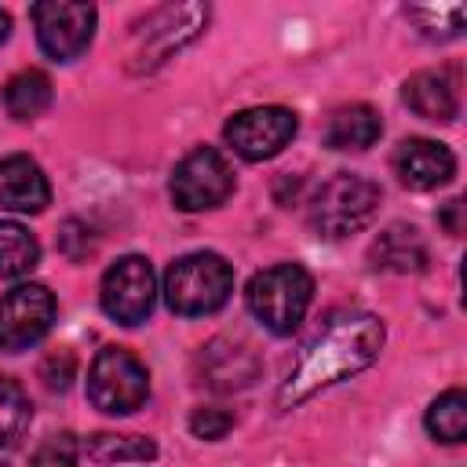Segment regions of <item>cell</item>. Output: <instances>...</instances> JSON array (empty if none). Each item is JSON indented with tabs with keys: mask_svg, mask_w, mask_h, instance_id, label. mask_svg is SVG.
<instances>
[{
	"mask_svg": "<svg viewBox=\"0 0 467 467\" xmlns=\"http://www.w3.org/2000/svg\"><path fill=\"white\" fill-rule=\"evenodd\" d=\"M387 328L376 314H336L317 328V336L303 347L296 365L288 368L285 383L277 387V409H296L317 390L350 379L376 365L383 350Z\"/></svg>",
	"mask_w": 467,
	"mask_h": 467,
	"instance_id": "1",
	"label": "cell"
},
{
	"mask_svg": "<svg viewBox=\"0 0 467 467\" xmlns=\"http://www.w3.org/2000/svg\"><path fill=\"white\" fill-rule=\"evenodd\" d=\"M234 266L219 252H190L164 270V303L179 317H204L226 306Z\"/></svg>",
	"mask_w": 467,
	"mask_h": 467,
	"instance_id": "2",
	"label": "cell"
},
{
	"mask_svg": "<svg viewBox=\"0 0 467 467\" xmlns=\"http://www.w3.org/2000/svg\"><path fill=\"white\" fill-rule=\"evenodd\" d=\"M208 26V7L204 4H164L139 18L131 26L128 40V69L131 73H150L164 66L175 51L193 44Z\"/></svg>",
	"mask_w": 467,
	"mask_h": 467,
	"instance_id": "3",
	"label": "cell"
},
{
	"mask_svg": "<svg viewBox=\"0 0 467 467\" xmlns=\"http://www.w3.org/2000/svg\"><path fill=\"white\" fill-rule=\"evenodd\" d=\"M244 299L263 328H270L274 336H292L310 310L314 277L299 263H274L248 281Z\"/></svg>",
	"mask_w": 467,
	"mask_h": 467,
	"instance_id": "4",
	"label": "cell"
},
{
	"mask_svg": "<svg viewBox=\"0 0 467 467\" xmlns=\"http://www.w3.org/2000/svg\"><path fill=\"white\" fill-rule=\"evenodd\" d=\"M379 212V186L358 171H336L310 197V226L325 241L361 234Z\"/></svg>",
	"mask_w": 467,
	"mask_h": 467,
	"instance_id": "5",
	"label": "cell"
},
{
	"mask_svg": "<svg viewBox=\"0 0 467 467\" xmlns=\"http://www.w3.org/2000/svg\"><path fill=\"white\" fill-rule=\"evenodd\" d=\"M150 398L146 365L124 347H102L88 368V401L106 416H128Z\"/></svg>",
	"mask_w": 467,
	"mask_h": 467,
	"instance_id": "6",
	"label": "cell"
},
{
	"mask_svg": "<svg viewBox=\"0 0 467 467\" xmlns=\"http://www.w3.org/2000/svg\"><path fill=\"white\" fill-rule=\"evenodd\" d=\"M299 131V117L288 106H252L226 120L223 139L241 161H270L277 157Z\"/></svg>",
	"mask_w": 467,
	"mask_h": 467,
	"instance_id": "7",
	"label": "cell"
},
{
	"mask_svg": "<svg viewBox=\"0 0 467 467\" xmlns=\"http://www.w3.org/2000/svg\"><path fill=\"white\" fill-rule=\"evenodd\" d=\"M171 201L182 212H208L219 208L230 193H234V168L226 164V157L212 146H197L193 153H186L175 171H171Z\"/></svg>",
	"mask_w": 467,
	"mask_h": 467,
	"instance_id": "8",
	"label": "cell"
},
{
	"mask_svg": "<svg viewBox=\"0 0 467 467\" xmlns=\"http://www.w3.org/2000/svg\"><path fill=\"white\" fill-rule=\"evenodd\" d=\"M99 303L117 325H142L157 303V274L146 255L117 259L99 285Z\"/></svg>",
	"mask_w": 467,
	"mask_h": 467,
	"instance_id": "9",
	"label": "cell"
},
{
	"mask_svg": "<svg viewBox=\"0 0 467 467\" xmlns=\"http://www.w3.org/2000/svg\"><path fill=\"white\" fill-rule=\"evenodd\" d=\"M29 18L36 26L40 51L55 62H73L88 51L95 36L99 11L91 4H69V0H40L29 7Z\"/></svg>",
	"mask_w": 467,
	"mask_h": 467,
	"instance_id": "10",
	"label": "cell"
},
{
	"mask_svg": "<svg viewBox=\"0 0 467 467\" xmlns=\"http://www.w3.org/2000/svg\"><path fill=\"white\" fill-rule=\"evenodd\" d=\"M55 314H58V303L47 285H36V281L15 285L0 299V350L18 354L36 347L51 332Z\"/></svg>",
	"mask_w": 467,
	"mask_h": 467,
	"instance_id": "11",
	"label": "cell"
},
{
	"mask_svg": "<svg viewBox=\"0 0 467 467\" xmlns=\"http://www.w3.org/2000/svg\"><path fill=\"white\" fill-rule=\"evenodd\" d=\"M394 175L405 190H438L445 186L452 175H456V157L445 142H434V139H405L398 142L394 157Z\"/></svg>",
	"mask_w": 467,
	"mask_h": 467,
	"instance_id": "12",
	"label": "cell"
},
{
	"mask_svg": "<svg viewBox=\"0 0 467 467\" xmlns=\"http://www.w3.org/2000/svg\"><path fill=\"white\" fill-rule=\"evenodd\" d=\"M47 204H51V186H47V175L40 171V164L26 153L4 157L0 161V208L36 215Z\"/></svg>",
	"mask_w": 467,
	"mask_h": 467,
	"instance_id": "13",
	"label": "cell"
},
{
	"mask_svg": "<svg viewBox=\"0 0 467 467\" xmlns=\"http://www.w3.org/2000/svg\"><path fill=\"white\" fill-rule=\"evenodd\" d=\"M456 88H460V84H456L452 69H420V73H412V77L405 80L401 99H405V106H409L416 117L449 124V120H456V113H460V91H456Z\"/></svg>",
	"mask_w": 467,
	"mask_h": 467,
	"instance_id": "14",
	"label": "cell"
},
{
	"mask_svg": "<svg viewBox=\"0 0 467 467\" xmlns=\"http://www.w3.org/2000/svg\"><path fill=\"white\" fill-rule=\"evenodd\" d=\"M201 372L212 390H241L259 376V358L237 339H212L201 350Z\"/></svg>",
	"mask_w": 467,
	"mask_h": 467,
	"instance_id": "15",
	"label": "cell"
},
{
	"mask_svg": "<svg viewBox=\"0 0 467 467\" xmlns=\"http://www.w3.org/2000/svg\"><path fill=\"white\" fill-rule=\"evenodd\" d=\"M368 259L376 270H390V274H420L427 266V241L416 226L409 223H394L387 230H379V237L368 248Z\"/></svg>",
	"mask_w": 467,
	"mask_h": 467,
	"instance_id": "16",
	"label": "cell"
},
{
	"mask_svg": "<svg viewBox=\"0 0 467 467\" xmlns=\"http://www.w3.org/2000/svg\"><path fill=\"white\" fill-rule=\"evenodd\" d=\"M379 131H383V120H379V113L372 106H365V102L343 106V109L332 113V120L325 128V146L328 150H343V153L347 150L350 153H361V150L376 146Z\"/></svg>",
	"mask_w": 467,
	"mask_h": 467,
	"instance_id": "17",
	"label": "cell"
},
{
	"mask_svg": "<svg viewBox=\"0 0 467 467\" xmlns=\"http://www.w3.org/2000/svg\"><path fill=\"white\" fill-rule=\"evenodd\" d=\"M29 420H33V405H29L26 390L15 379L0 376V467H7L15 460V452L22 449Z\"/></svg>",
	"mask_w": 467,
	"mask_h": 467,
	"instance_id": "18",
	"label": "cell"
},
{
	"mask_svg": "<svg viewBox=\"0 0 467 467\" xmlns=\"http://www.w3.org/2000/svg\"><path fill=\"white\" fill-rule=\"evenodd\" d=\"M51 80H47V73H40V69H22V73H15L11 80H7V88H4V106H7V113L15 117V120H36L47 106H51Z\"/></svg>",
	"mask_w": 467,
	"mask_h": 467,
	"instance_id": "19",
	"label": "cell"
},
{
	"mask_svg": "<svg viewBox=\"0 0 467 467\" xmlns=\"http://www.w3.org/2000/svg\"><path fill=\"white\" fill-rule=\"evenodd\" d=\"M88 456L95 463H150L157 456V445L142 434H117V431H99L88 438Z\"/></svg>",
	"mask_w": 467,
	"mask_h": 467,
	"instance_id": "20",
	"label": "cell"
},
{
	"mask_svg": "<svg viewBox=\"0 0 467 467\" xmlns=\"http://www.w3.org/2000/svg\"><path fill=\"white\" fill-rule=\"evenodd\" d=\"M427 434L434 441H445V445H460L467 438V394H463V387H452L431 401Z\"/></svg>",
	"mask_w": 467,
	"mask_h": 467,
	"instance_id": "21",
	"label": "cell"
},
{
	"mask_svg": "<svg viewBox=\"0 0 467 467\" xmlns=\"http://www.w3.org/2000/svg\"><path fill=\"white\" fill-rule=\"evenodd\" d=\"M36 263H40L36 237L22 223L4 219L0 223V277H26Z\"/></svg>",
	"mask_w": 467,
	"mask_h": 467,
	"instance_id": "22",
	"label": "cell"
},
{
	"mask_svg": "<svg viewBox=\"0 0 467 467\" xmlns=\"http://www.w3.org/2000/svg\"><path fill=\"white\" fill-rule=\"evenodd\" d=\"M423 36L431 40H456L463 33V18H467V7L463 4H427V7H409L405 11Z\"/></svg>",
	"mask_w": 467,
	"mask_h": 467,
	"instance_id": "23",
	"label": "cell"
},
{
	"mask_svg": "<svg viewBox=\"0 0 467 467\" xmlns=\"http://www.w3.org/2000/svg\"><path fill=\"white\" fill-rule=\"evenodd\" d=\"M77 456H80L77 434L58 431V434H51V438L29 456V467H77Z\"/></svg>",
	"mask_w": 467,
	"mask_h": 467,
	"instance_id": "24",
	"label": "cell"
},
{
	"mask_svg": "<svg viewBox=\"0 0 467 467\" xmlns=\"http://www.w3.org/2000/svg\"><path fill=\"white\" fill-rule=\"evenodd\" d=\"M234 427V412L230 409H219V405H201L190 412V431L193 438H204V441H219L226 438V431Z\"/></svg>",
	"mask_w": 467,
	"mask_h": 467,
	"instance_id": "25",
	"label": "cell"
},
{
	"mask_svg": "<svg viewBox=\"0 0 467 467\" xmlns=\"http://www.w3.org/2000/svg\"><path fill=\"white\" fill-rule=\"evenodd\" d=\"M40 379H44L47 390H69V383L77 379V358H73V350H66V347L51 350L40 361Z\"/></svg>",
	"mask_w": 467,
	"mask_h": 467,
	"instance_id": "26",
	"label": "cell"
},
{
	"mask_svg": "<svg viewBox=\"0 0 467 467\" xmlns=\"http://www.w3.org/2000/svg\"><path fill=\"white\" fill-rule=\"evenodd\" d=\"M460 197H452V201H445L441 204V212H438V223L445 226V234H452V237H460Z\"/></svg>",
	"mask_w": 467,
	"mask_h": 467,
	"instance_id": "27",
	"label": "cell"
},
{
	"mask_svg": "<svg viewBox=\"0 0 467 467\" xmlns=\"http://www.w3.org/2000/svg\"><path fill=\"white\" fill-rule=\"evenodd\" d=\"M7 36H11V15H7L4 7H0V44H4Z\"/></svg>",
	"mask_w": 467,
	"mask_h": 467,
	"instance_id": "28",
	"label": "cell"
}]
</instances>
